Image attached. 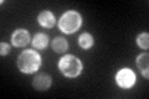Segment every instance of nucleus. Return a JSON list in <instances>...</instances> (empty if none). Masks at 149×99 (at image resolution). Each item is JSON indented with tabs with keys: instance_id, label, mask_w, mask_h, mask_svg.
Wrapping results in <instances>:
<instances>
[{
	"instance_id": "f257e3e1",
	"label": "nucleus",
	"mask_w": 149,
	"mask_h": 99,
	"mask_svg": "<svg viewBox=\"0 0 149 99\" xmlns=\"http://www.w3.org/2000/svg\"><path fill=\"white\" fill-rule=\"evenodd\" d=\"M41 66L40 55L34 50L24 51L17 58V67L22 73H34Z\"/></svg>"
},
{
	"instance_id": "f03ea898",
	"label": "nucleus",
	"mask_w": 149,
	"mask_h": 99,
	"mask_svg": "<svg viewBox=\"0 0 149 99\" xmlns=\"http://www.w3.org/2000/svg\"><path fill=\"white\" fill-rule=\"evenodd\" d=\"M58 68L68 78H74L81 73L82 71V63L77 57L72 55H67L62 57L58 62Z\"/></svg>"
},
{
	"instance_id": "7ed1b4c3",
	"label": "nucleus",
	"mask_w": 149,
	"mask_h": 99,
	"mask_svg": "<svg viewBox=\"0 0 149 99\" xmlns=\"http://www.w3.org/2000/svg\"><path fill=\"white\" fill-rule=\"evenodd\" d=\"M81 24H82V19L80 14L76 11H67L60 19L58 26L60 30L65 32V34H72V32H76L80 29Z\"/></svg>"
},
{
	"instance_id": "20e7f679",
	"label": "nucleus",
	"mask_w": 149,
	"mask_h": 99,
	"mask_svg": "<svg viewBox=\"0 0 149 99\" xmlns=\"http://www.w3.org/2000/svg\"><path fill=\"white\" fill-rule=\"evenodd\" d=\"M116 82L119 87H122L124 89H128L136 83V74L132 69L129 68H123L116 76Z\"/></svg>"
},
{
	"instance_id": "39448f33",
	"label": "nucleus",
	"mask_w": 149,
	"mask_h": 99,
	"mask_svg": "<svg viewBox=\"0 0 149 99\" xmlns=\"http://www.w3.org/2000/svg\"><path fill=\"white\" fill-rule=\"evenodd\" d=\"M11 41H13V45L16 46V47H24L29 44L30 41V35L29 32L24 29H17L15 30V32L11 36Z\"/></svg>"
},
{
	"instance_id": "423d86ee",
	"label": "nucleus",
	"mask_w": 149,
	"mask_h": 99,
	"mask_svg": "<svg viewBox=\"0 0 149 99\" xmlns=\"http://www.w3.org/2000/svg\"><path fill=\"white\" fill-rule=\"evenodd\" d=\"M32 86L36 91H47L51 86V77L47 74H39L34 78Z\"/></svg>"
},
{
	"instance_id": "0eeeda50",
	"label": "nucleus",
	"mask_w": 149,
	"mask_h": 99,
	"mask_svg": "<svg viewBox=\"0 0 149 99\" xmlns=\"http://www.w3.org/2000/svg\"><path fill=\"white\" fill-rule=\"evenodd\" d=\"M37 21L41 26L46 27V29H51L55 25V16L50 11H42L40 12L39 17H37Z\"/></svg>"
},
{
	"instance_id": "6e6552de",
	"label": "nucleus",
	"mask_w": 149,
	"mask_h": 99,
	"mask_svg": "<svg viewBox=\"0 0 149 99\" xmlns=\"http://www.w3.org/2000/svg\"><path fill=\"white\" fill-rule=\"evenodd\" d=\"M149 56L148 53H142L139 57L137 58V66L141 69L142 74L146 78H148V62H149Z\"/></svg>"
},
{
	"instance_id": "1a4fd4ad",
	"label": "nucleus",
	"mask_w": 149,
	"mask_h": 99,
	"mask_svg": "<svg viewBox=\"0 0 149 99\" xmlns=\"http://www.w3.org/2000/svg\"><path fill=\"white\" fill-rule=\"evenodd\" d=\"M67 47H68V44L63 37H57V39H55L52 41V48L54 51H56L58 53H62L65 51H67Z\"/></svg>"
},
{
	"instance_id": "9d476101",
	"label": "nucleus",
	"mask_w": 149,
	"mask_h": 99,
	"mask_svg": "<svg viewBox=\"0 0 149 99\" xmlns=\"http://www.w3.org/2000/svg\"><path fill=\"white\" fill-rule=\"evenodd\" d=\"M49 44V39L47 36H46L45 34H36L34 40H32V45H34V47H36V48H45L46 46H47Z\"/></svg>"
},
{
	"instance_id": "9b49d317",
	"label": "nucleus",
	"mask_w": 149,
	"mask_h": 99,
	"mask_svg": "<svg viewBox=\"0 0 149 99\" xmlns=\"http://www.w3.org/2000/svg\"><path fill=\"white\" fill-rule=\"evenodd\" d=\"M78 44H80V46L82 47V48H90V47H92L93 45V37L91 34H87V32H85V34H82L80 36V39H78Z\"/></svg>"
},
{
	"instance_id": "f8f14e48",
	"label": "nucleus",
	"mask_w": 149,
	"mask_h": 99,
	"mask_svg": "<svg viewBox=\"0 0 149 99\" xmlns=\"http://www.w3.org/2000/svg\"><path fill=\"white\" fill-rule=\"evenodd\" d=\"M149 35L147 34V32H143V34H141L138 37H137V44L139 47H142V48L147 50L148 48V45H149Z\"/></svg>"
},
{
	"instance_id": "ddd939ff",
	"label": "nucleus",
	"mask_w": 149,
	"mask_h": 99,
	"mask_svg": "<svg viewBox=\"0 0 149 99\" xmlns=\"http://www.w3.org/2000/svg\"><path fill=\"white\" fill-rule=\"evenodd\" d=\"M0 47H1V51H0L1 56H5V55H8L9 52H10V46H9L8 44H5V42H1V44H0Z\"/></svg>"
}]
</instances>
